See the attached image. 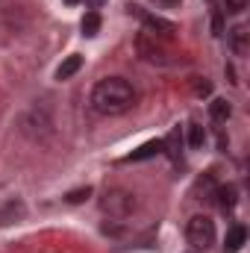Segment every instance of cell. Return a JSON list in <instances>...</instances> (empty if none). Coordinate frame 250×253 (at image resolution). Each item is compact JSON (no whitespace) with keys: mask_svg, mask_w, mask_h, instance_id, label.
I'll return each mask as SVG.
<instances>
[{"mask_svg":"<svg viewBox=\"0 0 250 253\" xmlns=\"http://www.w3.org/2000/svg\"><path fill=\"white\" fill-rule=\"evenodd\" d=\"M135 103V88L124 77H106L91 88V106L100 115H124Z\"/></svg>","mask_w":250,"mask_h":253,"instance_id":"obj_1","label":"cell"},{"mask_svg":"<svg viewBox=\"0 0 250 253\" xmlns=\"http://www.w3.org/2000/svg\"><path fill=\"white\" fill-rule=\"evenodd\" d=\"M100 212L112 221H124L135 212V194L126 189H106L100 197Z\"/></svg>","mask_w":250,"mask_h":253,"instance_id":"obj_2","label":"cell"},{"mask_svg":"<svg viewBox=\"0 0 250 253\" xmlns=\"http://www.w3.org/2000/svg\"><path fill=\"white\" fill-rule=\"evenodd\" d=\"M186 239L194 251H206L215 245V224L209 215H194L186 224Z\"/></svg>","mask_w":250,"mask_h":253,"instance_id":"obj_3","label":"cell"},{"mask_svg":"<svg viewBox=\"0 0 250 253\" xmlns=\"http://www.w3.org/2000/svg\"><path fill=\"white\" fill-rule=\"evenodd\" d=\"M126 12H129V15H135V18L147 27V33H150V36H171V33H174V24H171V21H162V18H156V15H150V12H144V9H141V6H135V3H129V6H126Z\"/></svg>","mask_w":250,"mask_h":253,"instance_id":"obj_4","label":"cell"},{"mask_svg":"<svg viewBox=\"0 0 250 253\" xmlns=\"http://www.w3.org/2000/svg\"><path fill=\"white\" fill-rule=\"evenodd\" d=\"M24 215H27V206H24L18 197H12V200H6V203L0 206V227H6V224H18Z\"/></svg>","mask_w":250,"mask_h":253,"instance_id":"obj_5","label":"cell"},{"mask_svg":"<svg viewBox=\"0 0 250 253\" xmlns=\"http://www.w3.org/2000/svg\"><path fill=\"white\" fill-rule=\"evenodd\" d=\"M245 242H248L245 224H233V227L227 230V239H224V253H239L245 248Z\"/></svg>","mask_w":250,"mask_h":253,"instance_id":"obj_6","label":"cell"},{"mask_svg":"<svg viewBox=\"0 0 250 253\" xmlns=\"http://www.w3.org/2000/svg\"><path fill=\"white\" fill-rule=\"evenodd\" d=\"M227 42H230V50L236 56H245L248 53V27L245 24H236L230 33H227Z\"/></svg>","mask_w":250,"mask_h":253,"instance_id":"obj_7","label":"cell"},{"mask_svg":"<svg viewBox=\"0 0 250 253\" xmlns=\"http://www.w3.org/2000/svg\"><path fill=\"white\" fill-rule=\"evenodd\" d=\"M162 147H165V141H147V144H141L135 153H129V156H126V162H141V159L159 156V153H162Z\"/></svg>","mask_w":250,"mask_h":253,"instance_id":"obj_8","label":"cell"},{"mask_svg":"<svg viewBox=\"0 0 250 253\" xmlns=\"http://www.w3.org/2000/svg\"><path fill=\"white\" fill-rule=\"evenodd\" d=\"M83 68V56H77V53H71L68 59H65L59 68H56V80H71L77 71Z\"/></svg>","mask_w":250,"mask_h":253,"instance_id":"obj_9","label":"cell"},{"mask_svg":"<svg viewBox=\"0 0 250 253\" xmlns=\"http://www.w3.org/2000/svg\"><path fill=\"white\" fill-rule=\"evenodd\" d=\"M80 30H83V36H97V30H100V15L94 12V9H88L85 15H83V21H80Z\"/></svg>","mask_w":250,"mask_h":253,"instance_id":"obj_10","label":"cell"},{"mask_svg":"<svg viewBox=\"0 0 250 253\" xmlns=\"http://www.w3.org/2000/svg\"><path fill=\"white\" fill-rule=\"evenodd\" d=\"M230 103L227 100H221V97H215L212 103H209V115H212V121H218V124H224L227 118H230Z\"/></svg>","mask_w":250,"mask_h":253,"instance_id":"obj_11","label":"cell"},{"mask_svg":"<svg viewBox=\"0 0 250 253\" xmlns=\"http://www.w3.org/2000/svg\"><path fill=\"white\" fill-rule=\"evenodd\" d=\"M215 197H218V206H221L224 212H230V209L236 206V189H233V186H218V189H215Z\"/></svg>","mask_w":250,"mask_h":253,"instance_id":"obj_12","label":"cell"},{"mask_svg":"<svg viewBox=\"0 0 250 253\" xmlns=\"http://www.w3.org/2000/svg\"><path fill=\"white\" fill-rule=\"evenodd\" d=\"M206 144V132H203V126L200 124H188V147L191 150H200Z\"/></svg>","mask_w":250,"mask_h":253,"instance_id":"obj_13","label":"cell"},{"mask_svg":"<svg viewBox=\"0 0 250 253\" xmlns=\"http://www.w3.org/2000/svg\"><path fill=\"white\" fill-rule=\"evenodd\" d=\"M248 9V0H224V12L230 15H242Z\"/></svg>","mask_w":250,"mask_h":253,"instance_id":"obj_14","label":"cell"},{"mask_svg":"<svg viewBox=\"0 0 250 253\" xmlns=\"http://www.w3.org/2000/svg\"><path fill=\"white\" fill-rule=\"evenodd\" d=\"M88 194H91V189L85 186V189H77V191H71V194H65V200H68V203H80V200H85Z\"/></svg>","mask_w":250,"mask_h":253,"instance_id":"obj_15","label":"cell"},{"mask_svg":"<svg viewBox=\"0 0 250 253\" xmlns=\"http://www.w3.org/2000/svg\"><path fill=\"white\" fill-rule=\"evenodd\" d=\"M156 6H162V9H174V6H180L183 0H153Z\"/></svg>","mask_w":250,"mask_h":253,"instance_id":"obj_16","label":"cell"},{"mask_svg":"<svg viewBox=\"0 0 250 253\" xmlns=\"http://www.w3.org/2000/svg\"><path fill=\"white\" fill-rule=\"evenodd\" d=\"M212 24H215V36H221V12H215V18H212Z\"/></svg>","mask_w":250,"mask_h":253,"instance_id":"obj_17","label":"cell"},{"mask_svg":"<svg viewBox=\"0 0 250 253\" xmlns=\"http://www.w3.org/2000/svg\"><path fill=\"white\" fill-rule=\"evenodd\" d=\"M103 3H106V0H85V6H88V9H94V6H103Z\"/></svg>","mask_w":250,"mask_h":253,"instance_id":"obj_18","label":"cell"},{"mask_svg":"<svg viewBox=\"0 0 250 253\" xmlns=\"http://www.w3.org/2000/svg\"><path fill=\"white\" fill-rule=\"evenodd\" d=\"M65 3H68V6H74V3H83V0H65Z\"/></svg>","mask_w":250,"mask_h":253,"instance_id":"obj_19","label":"cell"}]
</instances>
